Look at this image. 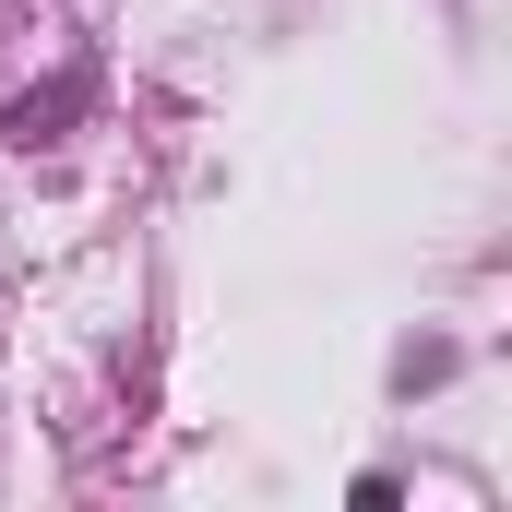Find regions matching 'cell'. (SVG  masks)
I'll return each instance as SVG.
<instances>
[{
  "instance_id": "obj_1",
  "label": "cell",
  "mask_w": 512,
  "mask_h": 512,
  "mask_svg": "<svg viewBox=\"0 0 512 512\" xmlns=\"http://www.w3.org/2000/svg\"><path fill=\"white\" fill-rule=\"evenodd\" d=\"M84 108H96V72H60V84H36V96H12V108H0V143H12V155H36V143H60Z\"/></svg>"
},
{
  "instance_id": "obj_2",
  "label": "cell",
  "mask_w": 512,
  "mask_h": 512,
  "mask_svg": "<svg viewBox=\"0 0 512 512\" xmlns=\"http://www.w3.org/2000/svg\"><path fill=\"white\" fill-rule=\"evenodd\" d=\"M429 382H453V346H405L393 358V393H429Z\"/></svg>"
}]
</instances>
